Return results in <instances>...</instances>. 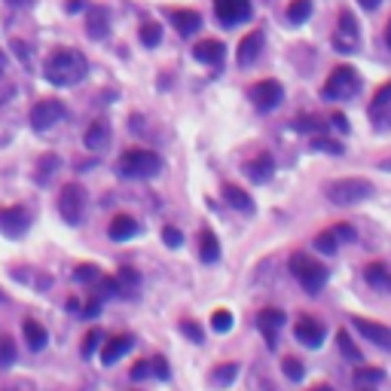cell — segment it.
<instances>
[{
	"instance_id": "cell-1",
	"label": "cell",
	"mask_w": 391,
	"mask_h": 391,
	"mask_svg": "<svg viewBox=\"0 0 391 391\" xmlns=\"http://www.w3.org/2000/svg\"><path fill=\"white\" fill-rule=\"evenodd\" d=\"M89 71V62L80 49H71V46H62L55 49L52 55L43 62V73L52 86H77V83L86 77Z\"/></svg>"
},
{
	"instance_id": "cell-2",
	"label": "cell",
	"mask_w": 391,
	"mask_h": 391,
	"mask_svg": "<svg viewBox=\"0 0 391 391\" xmlns=\"http://www.w3.org/2000/svg\"><path fill=\"white\" fill-rule=\"evenodd\" d=\"M162 171V159L153 153V150L144 147H131L120 156V174L131 180H150Z\"/></svg>"
},
{
	"instance_id": "cell-3",
	"label": "cell",
	"mask_w": 391,
	"mask_h": 391,
	"mask_svg": "<svg viewBox=\"0 0 391 391\" xmlns=\"http://www.w3.org/2000/svg\"><path fill=\"white\" fill-rule=\"evenodd\" d=\"M327 199L339 208H352L357 202H367V199L376 193V187L370 184L367 178H343V180H334V184H327Z\"/></svg>"
},
{
	"instance_id": "cell-4",
	"label": "cell",
	"mask_w": 391,
	"mask_h": 391,
	"mask_svg": "<svg viewBox=\"0 0 391 391\" xmlns=\"http://www.w3.org/2000/svg\"><path fill=\"white\" fill-rule=\"evenodd\" d=\"M290 272H294V278L306 294H321V287L327 285V269L318 260H312L306 251L290 254Z\"/></svg>"
},
{
	"instance_id": "cell-5",
	"label": "cell",
	"mask_w": 391,
	"mask_h": 391,
	"mask_svg": "<svg viewBox=\"0 0 391 391\" xmlns=\"http://www.w3.org/2000/svg\"><path fill=\"white\" fill-rule=\"evenodd\" d=\"M357 89H361L357 71L348 68V64H339L336 71H330L327 83H324V98H327V101H346V98H352Z\"/></svg>"
},
{
	"instance_id": "cell-6",
	"label": "cell",
	"mask_w": 391,
	"mask_h": 391,
	"mask_svg": "<svg viewBox=\"0 0 391 391\" xmlns=\"http://www.w3.org/2000/svg\"><path fill=\"white\" fill-rule=\"evenodd\" d=\"M83 211H86V190L80 184H64L62 193H58V214L68 227H77L83 220Z\"/></svg>"
},
{
	"instance_id": "cell-7",
	"label": "cell",
	"mask_w": 391,
	"mask_h": 391,
	"mask_svg": "<svg viewBox=\"0 0 391 391\" xmlns=\"http://www.w3.org/2000/svg\"><path fill=\"white\" fill-rule=\"evenodd\" d=\"M361 46V28H357V19L352 15V10H343L339 13V24L334 31V49L343 55H352L357 52Z\"/></svg>"
},
{
	"instance_id": "cell-8",
	"label": "cell",
	"mask_w": 391,
	"mask_h": 391,
	"mask_svg": "<svg viewBox=\"0 0 391 391\" xmlns=\"http://www.w3.org/2000/svg\"><path fill=\"white\" fill-rule=\"evenodd\" d=\"M64 120V104L58 101V98H43V101H37L31 107V126L37 131H46L52 129L55 122Z\"/></svg>"
},
{
	"instance_id": "cell-9",
	"label": "cell",
	"mask_w": 391,
	"mask_h": 391,
	"mask_svg": "<svg viewBox=\"0 0 391 391\" xmlns=\"http://www.w3.org/2000/svg\"><path fill=\"white\" fill-rule=\"evenodd\" d=\"M28 229H31V214L24 211L22 205H13V208H3V211H0V236L22 239Z\"/></svg>"
},
{
	"instance_id": "cell-10",
	"label": "cell",
	"mask_w": 391,
	"mask_h": 391,
	"mask_svg": "<svg viewBox=\"0 0 391 391\" xmlns=\"http://www.w3.org/2000/svg\"><path fill=\"white\" fill-rule=\"evenodd\" d=\"M281 98H285V89H281L278 80H260L251 89V101H254L257 111H263V113L276 111V107L281 104Z\"/></svg>"
},
{
	"instance_id": "cell-11",
	"label": "cell",
	"mask_w": 391,
	"mask_h": 391,
	"mask_svg": "<svg viewBox=\"0 0 391 391\" xmlns=\"http://www.w3.org/2000/svg\"><path fill=\"white\" fill-rule=\"evenodd\" d=\"M214 15L220 19V24H242L251 19V0H214Z\"/></svg>"
},
{
	"instance_id": "cell-12",
	"label": "cell",
	"mask_w": 391,
	"mask_h": 391,
	"mask_svg": "<svg viewBox=\"0 0 391 391\" xmlns=\"http://www.w3.org/2000/svg\"><path fill=\"white\" fill-rule=\"evenodd\" d=\"M339 242H355V227H348V223H336V227L318 232L315 248H318L321 254H336Z\"/></svg>"
},
{
	"instance_id": "cell-13",
	"label": "cell",
	"mask_w": 391,
	"mask_h": 391,
	"mask_svg": "<svg viewBox=\"0 0 391 391\" xmlns=\"http://www.w3.org/2000/svg\"><path fill=\"white\" fill-rule=\"evenodd\" d=\"M281 327H285V312L281 309H263L260 315H257V330L263 334L266 339V346L269 348H276L278 346V334H281Z\"/></svg>"
},
{
	"instance_id": "cell-14",
	"label": "cell",
	"mask_w": 391,
	"mask_h": 391,
	"mask_svg": "<svg viewBox=\"0 0 391 391\" xmlns=\"http://www.w3.org/2000/svg\"><path fill=\"white\" fill-rule=\"evenodd\" d=\"M324 334H327V327H324L318 318H312V315L299 318L297 327H294L297 343H299V346H309V348H318V346L324 343Z\"/></svg>"
},
{
	"instance_id": "cell-15",
	"label": "cell",
	"mask_w": 391,
	"mask_h": 391,
	"mask_svg": "<svg viewBox=\"0 0 391 391\" xmlns=\"http://www.w3.org/2000/svg\"><path fill=\"white\" fill-rule=\"evenodd\" d=\"M355 330L361 334L364 339H370V343H376L379 348H385L391 352V327L379 321H370V318H355Z\"/></svg>"
},
{
	"instance_id": "cell-16",
	"label": "cell",
	"mask_w": 391,
	"mask_h": 391,
	"mask_svg": "<svg viewBox=\"0 0 391 391\" xmlns=\"http://www.w3.org/2000/svg\"><path fill=\"white\" fill-rule=\"evenodd\" d=\"M111 31V13L104 6H86V34L92 40H104Z\"/></svg>"
},
{
	"instance_id": "cell-17",
	"label": "cell",
	"mask_w": 391,
	"mask_h": 391,
	"mask_svg": "<svg viewBox=\"0 0 391 391\" xmlns=\"http://www.w3.org/2000/svg\"><path fill=\"white\" fill-rule=\"evenodd\" d=\"M245 174H248V180H254V184H269L272 174H276V159H272L269 153H257V159H251L245 165Z\"/></svg>"
},
{
	"instance_id": "cell-18",
	"label": "cell",
	"mask_w": 391,
	"mask_h": 391,
	"mask_svg": "<svg viewBox=\"0 0 391 391\" xmlns=\"http://www.w3.org/2000/svg\"><path fill=\"white\" fill-rule=\"evenodd\" d=\"M131 346H135V339H131L129 334L111 336L107 343H101V364L104 367H111V364H116L126 352H131Z\"/></svg>"
},
{
	"instance_id": "cell-19",
	"label": "cell",
	"mask_w": 391,
	"mask_h": 391,
	"mask_svg": "<svg viewBox=\"0 0 391 391\" xmlns=\"http://www.w3.org/2000/svg\"><path fill=\"white\" fill-rule=\"evenodd\" d=\"M193 55H196V62L218 68V64H223V58H227V49H223L220 40H202V43L193 46Z\"/></svg>"
},
{
	"instance_id": "cell-20",
	"label": "cell",
	"mask_w": 391,
	"mask_h": 391,
	"mask_svg": "<svg viewBox=\"0 0 391 391\" xmlns=\"http://www.w3.org/2000/svg\"><path fill=\"white\" fill-rule=\"evenodd\" d=\"M260 49H263V34H260V31L245 34L242 43H239V52H236L239 64H242V68H251V64L257 62V55H260Z\"/></svg>"
},
{
	"instance_id": "cell-21",
	"label": "cell",
	"mask_w": 391,
	"mask_h": 391,
	"mask_svg": "<svg viewBox=\"0 0 391 391\" xmlns=\"http://www.w3.org/2000/svg\"><path fill=\"white\" fill-rule=\"evenodd\" d=\"M111 122L107 120H95V122H89V129H86V135H83V144H86L89 150H104L107 144H111Z\"/></svg>"
},
{
	"instance_id": "cell-22",
	"label": "cell",
	"mask_w": 391,
	"mask_h": 391,
	"mask_svg": "<svg viewBox=\"0 0 391 391\" xmlns=\"http://www.w3.org/2000/svg\"><path fill=\"white\" fill-rule=\"evenodd\" d=\"M364 281L379 290V294H391V269L385 263H370L367 269H364Z\"/></svg>"
},
{
	"instance_id": "cell-23",
	"label": "cell",
	"mask_w": 391,
	"mask_h": 391,
	"mask_svg": "<svg viewBox=\"0 0 391 391\" xmlns=\"http://www.w3.org/2000/svg\"><path fill=\"white\" fill-rule=\"evenodd\" d=\"M171 22H174V28H178V34H184V37H193L196 31L202 28V15L196 10H174Z\"/></svg>"
},
{
	"instance_id": "cell-24",
	"label": "cell",
	"mask_w": 391,
	"mask_h": 391,
	"mask_svg": "<svg viewBox=\"0 0 391 391\" xmlns=\"http://www.w3.org/2000/svg\"><path fill=\"white\" fill-rule=\"evenodd\" d=\"M22 334H24V343H28L31 352H40V348H46V343H49L46 327L40 321H34V318H28L22 324Z\"/></svg>"
},
{
	"instance_id": "cell-25",
	"label": "cell",
	"mask_w": 391,
	"mask_h": 391,
	"mask_svg": "<svg viewBox=\"0 0 391 391\" xmlns=\"http://www.w3.org/2000/svg\"><path fill=\"white\" fill-rule=\"evenodd\" d=\"M107 232H111L113 242H126V239L138 236V223H135V218H129V214H116Z\"/></svg>"
},
{
	"instance_id": "cell-26",
	"label": "cell",
	"mask_w": 391,
	"mask_h": 391,
	"mask_svg": "<svg viewBox=\"0 0 391 391\" xmlns=\"http://www.w3.org/2000/svg\"><path fill=\"white\" fill-rule=\"evenodd\" d=\"M199 257H202L205 263H218L220 260V242H218V236H214L211 229L199 232Z\"/></svg>"
},
{
	"instance_id": "cell-27",
	"label": "cell",
	"mask_w": 391,
	"mask_h": 391,
	"mask_svg": "<svg viewBox=\"0 0 391 391\" xmlns=\"http://www.w3.org/2000/svg\"><path fill=\"white\" fill-rule=\"evenodd\" d=\"M391 113V80L385 86L376 89V95H373V104H370V116L373 120H382V116Z\"/></svg>"
},
{
	"instance_id": "cell-28",
	"label": "cell",
	"mask_w": 391,
	"mask_h": 391,
	"mask_svg": "<svg viewBox=\"0 0 391 391\" xmlns=\"http://www.w3.org/2000/svg\"><path fill=\"white\" fill-rule=\"evenodd\" d=\"M223 199L236 208V211H245V214H251L254 211V199L245 193L242 187H223Z\"/></svg>"
},
{
	"instance_id": "cell-29",
	"label": "cell",
	"mask_w": 391,
	"mask_h": 391,
	"mask_svg": "<svg viewBox=\"0 0 391 391\" xmlns=\"http://www.w3.org/2000/svg\"><path fill=\"white\" fill-rule=\"evenodd\" d=\"M113 278H116V287H120V297H131V294H135V287H138V281H141L138 272L129 269V266H122Z\"/></svg>"
},
{
	"instance_id": "cell-30",
	"label": "cell",
	"mask_w": 391,
	"mask_h": 391,
	"mask_svg": "<svg viewBox=\"0 0 391 391\" xmlns=\"http://www.w3.org/2000/svg\"><path fill=\"white\" fill-rule=\"evenodd\" d=\"M285 15H287L290 24H303V22L312 15V0H290Z\"/></svg>"
},
{
	"instance_id": "cell-31",
	"label": "cell",
	"mask_w": 391,
	"mask_h": 391,
	"mask_svg": "<svg viewBox=\"0 0 391 391\" xmlns=\"http://www.w3.org/2000/svg\"><path fill=\"white\" fill-rule=\"evenodd\" d=\"M236 376H239V364H218L214 373H211V382L218 388H227V385L236 382Z\"/></svg>"
},
{
	"instance_id": "cell-32",
	"label": "cell",
	"mask_w": 391,
	"mask_h": 391,
	"mask_svg": "<svg viewBox=\"0 0 391 391\" xmlns=\"http://www.w3.org/2000/svg\"><path fill=\"white\" fill-rule=\"evenodd\" d=\"M58 165H62V162H58V156H52V153H49V156H43V159L37 162L34 180H37V184H49V180H52V174H55V169H58Z\"/></svg>"
},
{
	"instance_id": "cell-33",
	"label": "cell",
	"mask_w": 391,
	"mask_h": 391,
	"mask_svg": "<svg viewBox=\"0 0 391 391\" xmlns=\"http://www.w3.org/2000/svg\"><path fill=\"white\" fill-rule=\"evenodd\" d=\"M101 343H104V334H101V327H92V330H89V334H86V339H83V348H80V355L89 361V357H92V355L98 352V348H101Z\"/></svg>"
},
{
	"instance_id": "cell-34",
	"label": "cell",
	"mask_w": 391,
	"mask_h": 391,
	"mask_svg": "<svg viewBox=\"0 0 391 391\" xmlns=\"http://www.w3.org/2000/svg\"><path fill=\"white\" fill-rule=\"evenodd\" d=\"M336 346H339V352H343V357H348V361H361V348L352 343L348 330H339L336 334Z\"/></svg>"
},
{
	"instance_id": "cell-35",
	"label": "cell",
	"mask_w": 391,
	"mask_h": 391,
	"mask_svg": "<svg viewBox=\"0 0 391 391\" xmlns=\"http://www.w3.org/2000/svg\"><path fill=\"white\" fill-rule=\"evenodd\" d=\"M382 373L379 367H355V385H376V382H382Z\"/></svg>"
},
{
	"instance_id": "cell-36",
	"label": "cell",
	"mask_w": 391,
	"mask_h": 391,
	"mask_svg": "<svg viewBox=\"0 0 391 391\" xmlns=\"http://www.w3.org/2000/svg\"><path fill=\"white\" fill-rule=\"evenodd\" d=\"M159 40H162V28H159V24H156V22H144V24H141V43L153 49V46H159Z\"/></svg>"
},
{
	"instance_id": "cell-37",
	"label": "cell",
	"mask_w": 391,
	"mask_h": 391,
	"mask_svg": "<svg viewBox=\"0 0 391 391\" xmlns=\"http://www.w3.org/2000/svg\"><path fill=\"white\" fill-rule=\"evenodd\" d=\"M19 352H15V343L10 336H0V367H13Z\"/></svg>"
},
{
	"instance_id": "cell-38",
	"label": "cell",
	"mask_w": 391,
	"mask_h": 391,
	"mask_svg": "<svg viewBox=\"0 0 391 391\" xmlns=\"http://www.w3.org/2000/svg\"><path fill=\"white\" fill-rule=\"evenodd\" d=\"M232 324H236V318H232V312H227V309H218L211 315V327L218 330V334H229Z\"/></svg>"
},
{
	"instance_id": "cell-39",
	"label": "cell",
	"mask_w": 391,
	"mask_h": 391,
	"mask_svg": "<svg viewBox=\"0 0 391 391\" xmlns=\"http://www.w3.org/2000/svg\"><path fill=\"white\" fill-rule=\"evenodd\" d=\"M281 370H285V376L290 382H303V376H306V367L297 361V357H285V361H281Z\"/></svg>"
},
{
	"instance_id": "cell-40",
	"label": "cell",
	"mask_w": 391,
	"mask_h": 391,
	"mask_svg": "<svg viewBox=\"0 0 391 391\" xmlns=\"http://www.w3.org/2000/svg\"><path fill=\"white\" fill-rule=\"evenodd\" d=\"M180 334H184V336H190V343H205V330L202 327H199V324L196 321H190V318H184V321H180Z\"/></svg>"
},
{
	"instance_id": "cell-41",
	"label": "cell",
	"mask_w": 391,
	"mask_h": 391,
	"mask_svg": "<svg viewBox=\"0 0 391 391\" xmlns=\"http://www.w3.org/2000/svg\"><path fill=\"white\" fill-rule=\"evenodd\" d=\"M312 147L321 150V153H334V156H343L346 153V147L339 144V141H334V138H315Z\"/></svg>"
},
{
	"instance_id": "cell-42",
	"label": "cell",
	"mask_w": 391,
	"mask_h": 391,
	"mask_svg": "<svg viewBox=\"0 0 391 391\" xmlns=\"http://www.w3.org/2000/svg\"><path fill=\"white\" fill-rule=\"evenodd\" d=\"M101 272H98L95 263H80L77 269H73V281H95Z\"/></svg>"
},
{
	"instance_id": "cell-43",
	"label": "cell",
	"mask_w": 391,
	"mask_h": 391,
	"mask_svg": "<svg viewBox=\"0 0 391 391\" xmlns=\"http://www.w3.org/2000/svg\"><path fill=\"white\" fill-rule=\"evenodd\" d=\"M162 239H165V245H169V248H180V245H184V232L174 229V227H165Z\"/></svg>"
},
{
	"instance_id": "cell-44",
	"label": "cell",
	"mask_w": 391,
	"mask_h": 391,
	"mask_svg": "<svg viewBox=\"0 0 391 391\" xmlns=\"http://www.w3.org/2000/svg\"><path fill=\"white\" fill-rule=\"evenodd\" d=\"M150 373H153V367H150V361H135V367H131V379L141 382V379H147Z\"/></svg>"
},
{
	"instance_id": "cell-45",
	"label": "cell",
	"mask_w": 391,
	"mask_h": 391,
	"mask_svg": "<svg viewBox=\"0 0 391 391\" xmlns=\"http://www.w3.org/2000/svg\"><path fill=\"white\" fill-rule=\"evenodd\" d=\"M98 312H101V297H92L86 306H83V318H95Z\"/></svg>"
},
{
	"instance_id": "cell-46",
	"label": "cell",
	"mask_w": 391,
	"mask_h": 391,
	"mask_svg": "<svg viewBox=\"0 0 391 391\" xmlns=\"http://www.w3.org/2000/svg\"><path fill=\"white\" fill-rule=\"evenodd\" d=\"M150 367H153V373L159 379H169V361H165V357H153V361H150Z\"/></svg>"
},
{
	"instance_id": "cell-47",
	"label": "cell",
	"mask_w": 391,
	"mask_h": 391,
	"mask_svg": "<svg viewBox=\"0 0 391 391\" xmlns=\"http://www.w3.org/2000/svg\"><path fill=\"white\" fill-rule=\"evenodd\" d=\"M330 126H334L336 131H343V135H346V131H348V120H346L343 113H334V116H330Z\"/></svg>"
},
{
	"instance_id": "cell-48",
	"label": "cell",
	"mask_w": 391,
	"mask_h": 391,
	"mask_svg": "<svg viewBox=\"0 0 391 391\" xmlns=\"http://www.w3.org/2000/svg\"><path fill=\"white\" fill-rule=\"evenodd\" d=\"M297 129H299V131H318V129H321V122H315L312 116H309V120L303 116V120H297Z\"/></svg>"
},
{
	"instance_id": "cell-49",
	"label": "cell",
	"mask_w": 391,
	"mask_h": 391,
	"mask_svg": "<svg viewBox=\"0 0 391 391\" xmlns=\"http://www.w3.org/2000/svg\"><path fill=\"white\" fill-rule=\"evenodd\" d=\"M357 3H361L364 10H376V6L382 3V0H357Z\"/></svg>"
},
{
	"instance_id": "cell-50",
	"label": "cell",
	"mask_w": 391,
	"mask_h": 391,
	"mask_svg": "<svg viewBox=\"0 0 391 391\" xmlns=\"http://www.w3.org/2000/svg\"><path fill=\"white\" fill-rule=\"evenodd\" d=\"M68 10H71V13H77V10H83V0H71V3H68Z\"/></svg>"
},
{
	"instance_id": "cell-51",
	"label": "cell",
	"mask_w": 391,
	"mask_h": 391,
	"mask_svg": "<svg viewBox=\"0 0 391 391\" xmlns=\"http://www.w3.org/2000/svg\"><path fill=\"white\" fill-rule=\"evenodd\" d=\"M379 171H388V174H391V156H388V159H382V162H379Z\"/></svg>"
},
{
	"instance_id": "cell-52",
	"label": "cell",
	"mask_w": 391,
	"mask_h": 391,
	"mask_svg": "<svg viewBox=\"0 0 391 391\" xmlns=\"http://www.w3.org/2000/svg\"><path fill=\"white\" fill-rule=\"evenodd\" d=\"M10 6H31V0H6Z\"/></svg>"
},
{
	"instance_id": "cell-53",
	"label": "cell",
	"mask_w": 391,
	"mask_h": 391,
	"mask_svg": "<svg viewBox=\"0 0 391 391\" xmlns=\"http://www.w3.org/2000/svg\"><path fill=\"white\" fill-rule=\"evenodd\" d=\"M385 43H388V49H391V22H388V28H385Z\"/></svg>"
},
{
	"instance_id": "cell-54",
	"label": "cell",
	"mask_w": 391,
	"mask_h": 391,
	"mask_svg": "<svg viewBox=\"0 0 391 391\" xmlns=\"http://www.w3.org/2000/svg\"><path fill=\"white\" fill-rule=\"evenodd\" d=\"M309 391H334L330 385H315V388H309Z\"/></svg>"
},
{
	"instance_id": "cell-55",
	"label": "cell",
	"mask_w": 391,
	"mask_h": 391,
	"mask_svg": "<svg viewBox=\"0 0 391 391\" xmlns=\"http://www.w3.org/2000/svg\"><path fill=\"white\" fill-rule=\"evenodd\" d=\"M357 391H373V385H357Z\"/></svg>"
},
{
	"instance_id": "cell-56",
	"label": "cell",
	"mask_w": 391,
	"mask_h": 391,
	"mask_svg": "<svg viewBox=\"0 0 391 391\" xmlns=\"http://www.w3.org/2000/svg\"><path fill=\"white\" fill-rule=\"evenodd\" d=\"M6 391H13V388H6Z\"/></svg>"
}]
</instances>
